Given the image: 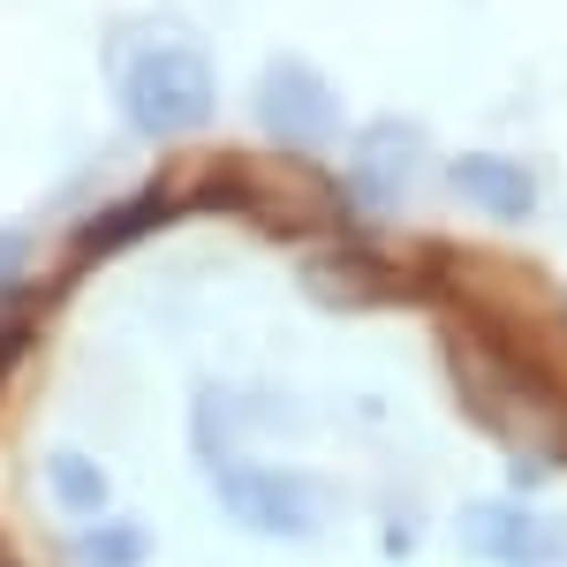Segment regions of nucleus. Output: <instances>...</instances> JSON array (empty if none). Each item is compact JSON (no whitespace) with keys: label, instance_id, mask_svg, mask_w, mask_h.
<instances>
[{"label":"nucleus","instance_id":"obj_7","mask_svg":"<svg viewBox=\"0 0 567 567\" xmlns=\"http://www.w3.org/2000/svg\"><path fill=\"white\" fill-rule=\"evenodd\" d=\"M53 499L69 507V515H99L106 507V477H99V462H84V454H53Z\"/></svg>","mask_w":567,"mask_h":567},{"label":"nucleus","instance_id":"obj_3","mask_svg":"<svg viewBox=\"0 0 567 567\" xmlns=\"http://www.w3.org/2000/svg\"><path fill=\"white\" fill-rule=\"evenodd\" d=\"M258 122H265V136H280V144L310 152V144L333 136L341 99H333V84L310 69L303 53H280V61H265V69H258Z\"/></svg>","mask_w":567,"mask_h":567},{"label":"nucleus","instance_id":"obj_2","mask_svg":"<svg viewBox=\"0 0 567 567\" xmlns=\"http://www.w3.org/2000/svg\"><path fill=\"white\" fill-rule=\"evenodd\" d=\"M219 507L258 537H318V484L272 462H213Z\"/></svg>","mask_w":567,"mask_h":567},{"label":"nucleus","instance_id":"obj_8","mask_svg":"<svg viewBox=\"0 0 567 567\" xmlns=\"http://www.w3.org/2000/svg\"><path fill=\"white\" fill-rule=\"evenodd\" d=\"M144 553H152V545H144V529H136V523H99V529L76 537V560H84V567H136Z\"/></svg>","mask_w":567,"mask_h":567},{"label":"nucleus","instance_id":"obj_9","mask_svg":"<svg viewBox=\"0 0 567 567\" xmlns=\"http://www.w3.org/2000/svg\"><path fill=\"white\" fill-rule=\"evenodd\" d=\"M152 213H167V205H159V197H136V205H122V213H106V227H84V250H114V243L144 235Z\"/></svg>","mask_w":567,"mask_h":567},{"label":"nucleus","instance_id":"obj_1","mask_svg":"<svg viewBox=\"0 0 567 567\" xmlns=\"http://www.w3.org/2000/svg\"><path fill=\"white\" fill-rule=\"evenodd\" d=\"M213 99H219V76L189 39L144 45L130 69H122V114H130L136 136H159V144L205 130L213 122Z\"/></svg>","mask_w":567,"mask_h":567},{"label":"nucleus","instance_id":"obj_11","mask_svg":"<svg viewBox=\"0 0 567 567\" xmlns=\"http://www.w3.org/2000/svg\"><path fill=\"white\" fill-rule=\"evenodd\" d=\"M16 341H23V333H0V371L16 363Z\"/></svg>","mask_w":567,"mask_h":567},{"label":"nucleus","instance_id":"obj_6","mask_svg":"<svg viewBox=\"0 0 567 567\" xmlns=\"http://www.w3.org/2000/svg\"><path fill=\"white\" fill-rule=\"evenodd\" d=\"M446 182L477 205L484 219H529L537 213V182H529L523 159H499V152H462L454 167H446Z\"/></svg>","mask_w":567,"mask_h":567},{"label":"nucleus","instance_id":"obj_5","mask_svg":"<svg viewBox=\"0 0 567 567\" xmlns=\"http://www.w3.org/2000/svg\"><path fill=\"white\" fill-rule=\"evenodd\" d=\"M416 152H424V136L409 130V122H371L363 130V144H355V159H349V182H355V197L363 205H401L409 189H416Z\"/></svg>","mask_w":567,"mask_h":567},{"label":"nucleus","instance_id":"obj_4","mask_svg":"<svg viewBox=\"0 0 567 567\" xmlns=\"http://www.w3.org/2000/svg\"><path fill=\"white\" fill-rule=\"evenodd\" d=\"M462 545L492 567H560L567 560V529L553 515L523 507V499H477V507H462Z\"/></svg>","mask_w":567,"mask_h":567},{"label":"nucleus","instance_id":"obj_10","mask_svg":"<svg viewBox=\"0 0 567 567\" xmlns=\"http://www.w3.org/2000/svg\"><path fill=\"white\" fill-rule=\"evenodd\" d=\"M16 272H23V235H16V227H0V296L16 288Z\"/></svg>","mask_w":567,"mask_h":567}]
</instances>
